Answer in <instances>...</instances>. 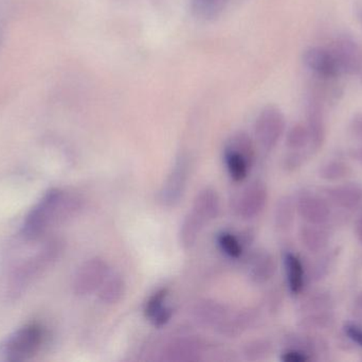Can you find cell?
<instances>
[{
  "instance_id": "30",
  "label": "cell",
  "mask_w": 362,
  "mask_h": 362,
  "mask_svg": "<svg viewBox=\"0 0 362 362\" xmlns=\"http://www.w3.org/2000/svg\"><path fill=\"white\" fill-rule=\"evenodd\" d=\"M216 242L221 252L232 259H238L242 257L244 251V244L229 232H221L217 234Z\"/></svg>"
},
{
  "instance_id": "26",
  "label": "cell",
  "mask_w": 362,
  "mask_h": 362,
  "mask_svg": "<svg viewBox=\"0 0 362 362\" xmlns=\"http://www.w3.org/2000/svg\"><path fill=\"white\" fill-rule=\"evenodd\" d=\"M296 208L295 198L291 196H283L276 202L274 212V227L278 231L286 232L293 227L295 221Z\"/></svg>"
},
{
  "instance_id": "33",
  "label": "cell",
  "mask_w": 362,
  "mask_h": 362,
  "mask_svg": "<svg viewBox=\"0 0 362 362\" xmlns=\"http://www.w3.org/2000/svg\"><path fill=\"white\" fill-rule=\"evenodd\" d=\"M223 0H192L194 12L200 16H214L219 10Z\"/></svg>"
},
{
  "instance_id": "35",
  "label": "cell",
  "mask_w": 362,
  "mask_h": 362,
  "mask_svg": "<svg viewBox=\"0 0 362 362\" xmlns=\"http://www.w3.org/2000/svg\"><path fill=\"white\" fill-rule=\"evenodd\" d=\"M283 362H310L314 361L308 353L297 349L285 348L280 357Z\"/></svg>"
},
{
  "instance_id": "24",
  "label": "cell",
  "mask_w": 362,
  "mask_h": 362,
  "mask_svg": "<svg viewBox=\"0 0 362 362\" xmlns=\"http://www.w3.org/2000/svg\"><path fill=\"white\" fill-rule=\"evenodd\" d=\"M334 298L329 290L317 289L310 295L304 297L298 306V312L301 315L310 314V312H325L333 310Z\"/></svg>"
},
{
  "instance_id": "17",
  "label": "cell",
  "mask_w": 362,
  "mask_h": 362,
  "mask_svg": "<svg viewBox=\"0 0 362 362\" xmlns=\"http://www.w3.org/2000/svg\"><path fill=\"white\" fill-rule=\"evenodd\" d=\"M168 295L167 288L158 289L146 301L144 315L154 327H165L173 317V310L167 305Z\"/></svg>"
},
{
  "instance_id": "19",
  "label": "cell",
  "mask_w": 362,
  "mask_h": 362,
  "mask_svg": "<svg viewBox=\"0 0 362 362\" xmlns=\"http://www.w3.org/2000/svg\"><path fill=\"white\" fill-rule=\"evenodd\" d=\"M285 348L297 349L308 353L313 359L325 354L329 350L327 342L319 336L313 335L308 332L291 334L285 337Z\"/></svg>"
},
{
  "instance_id": "2",
  "label": "cell",
  "mask_w": 362,
  "mask_h": 362,
  "mask_svg": "<svg viewBox=\"0 0 362 362\" xmlns=\"http://www.w3.org/2000/svg\"><path fill=\"white\" fill-rule=\"evenodd\" d=\"M63 251L64 242L62 240L50 239L35 254L19 264L11 274L8 295L13 299L18 298L35 278L61 257Z\"/></svg>"
},
{
  "instance_id": "34",
  "label": "cell",
  "mask_w": 362,
  "mask_h": 362,
  "mask_svg": "<svg viewBox=\"0 0 362 362\" xmlns=\"http://www.w3.org/2000/svg\"><path fill=\"white\" fill-rule=\"evenodd\" d=\"M310 151H291L283 159V168L288 172L297 171L305 164Z\"/></svg>"
},
{
  "instance_id": "28",
  "label": "cell",
  "mask_w": 362,
  "mask_h": 362,
  "mask_svg": "<svg viewBox=\"0 0 362 362\" xmlns=\"http://www.w3.org/2000/svg\"><path fill=\"white\" fill-rule=\"evenodd\" d=\"M352 169L346 162L341 159H333V161L327 162L320 166L318 170L319 178L327 182H337V181L344 180L350 176Z\"/></svg>"
},
{
  "instance_id": "6",
  "label": "cell",
  "mask_w": 362,
  "mask_h": 362,
  "mask_svg": "<svg viewBox=\"0 0 362 362\" xmlns=\"http://www.w3.org/2000/svg\"><path fill=\"white\" fill-rule=\"evenodd\" d=\"M268 201V189L265 183L255 180L242 189L234 200L233 210L244 220L259 216Z\"/></svg>"
},
{
  "instance_id": "29",
  "label": "cell",
  "mask_w": 362,
  "mask_h": 362,
  "mask_svg": "<svg viewBox=\"0 0 362 362\" xmlns=\"http://www.w3.org/2000/svg\"><path fill=\"white\" fill-rule=\"evenodd\" d=\"M310 132L305 123H297L287 131L286 147L289 151H310Z\"/></svg>"
},
{
  "instance_id": "1",
  "label": "cell",
  "mask_w": 362,
  "mask_h": 362,
  "mask_svg": "<svg viewBox=\"0 0 362 362\" xmlns=\"http://www.w3.org/2000/svg\"><path fill=\"white\" fill-rule=\"evenodd\" d=\"M84 201L74 191L53 188L28 213L21 227V236L27 242L40 239L49 230L78 216Z\"/></svg>"
},
{
  "instance_id": "4",
  "label": "cell",
  "mask_w": 362,
  "mask_h": 362,
  "mask_svg": "<svg viewBox=\"0 0 362 362\" xmlns=\"http://www.w3.org/2000/svg\"><path fill=\"white\" fill-rule=\"evenodd\" d=\"M110 274V265L105 259L98 256L87 259L74 273L72 281L74 293L78 297L97 293Z\"/></svg>"
},
{
  "instance_id": "10",
  "label": "cell",
  "mask_w": 362,
  "mask_h": 362,
  "mask_svg": "<svg viewBox=\"0 0 362 362\" xmlns=\"http://www.w3.org/2000/svg\"><path fill=\"white\" fill-rule=\"evenodd\" d=\"M299 216L310 225H322L331 218V206L325 198L308 191H301L295 198Z\"/></svg>"
},
{
  "instance_id": "23",
  "label": "cell",
  "mask_w": 362,
  "mask_h": 362,
  "mask_svg": "<svg viewBox=\"0 0 362 362\" xmlns=\"http://www.w3.org/2000/svg\"><path fill=\"white\" fill-rule=\"evenodd\" d=\"M99 300L105 305H116L124 298L127 293V283L119 273H110L100 287Z\"/></svg>"
},
{
  "instance_id": "22",
  "label": "cell",
  "mask_w": 362,
  "mask_h": 362,
  "mask_svg": "<svg viewBox=\"0 0 362 362\" xmlns=\"http://www.w3.org/2000/svg\"><path fill=\"white\" fill-rule=\"evenodd\" d=\"M223 162H225L230 178L236 183L246 180L249 171L253 166V164L242 153L228 146H225V149H223Z\"/></svg>"
},
{
  "instance_id": "20",
  "label": "cell",
  "mask_w": 362,
  "mask_h": 362,
  "mask_svg": "<svg viewBox=\"0 0 362 362\" xmlns=\"http://www.w3.org/2000/svg\"><path fill=\"white\" fill-rule=\"evenodd\" d=\"M285 274H286L287 287L293 295H301L305 287L306 272L301 259L293 252H286L283 257Z\"/></svg>"
},
{
  "instance_id": "31",
  "label": "cell",
  "mask_w": 362,
  "mask_h": 362,
  "mask_svg": "<svg viewBox=\"0 0 362 362\" xmlns=\"http://www.w3.org/2000/svg\"><path fill=\"white\" fill-rule=\"evenodd\" d=\"M272 352V344L269 340L259 339L248 342L244 346L243 354L248 361H259L267 358Z\"/></svg>"
},
{
  "instance_id": "40",
  "label": "cell",
  "mask_w": 362,
  "mask_h": 362,
  "mask_svg": "<svg viewBox=\"0 0 362 362\" xmlns=\"http://www.w3.org/2000/svg\"><path fill=\"white\" fill-rule=\"evenodd\" d=\"M353 157L362 166V146L353 151Z\"/></svg>"
},
{
  "instance_id": "9",
  "label": "cell",
  "mask_w": 362,
  "mask_h": 362,
  "mask_svg": "<svg viewBox=\"0 0 362 362\" xmlns=\"http://www.w3.org/2000/svg\"><path fill=\"white\" fill-rule=\"evenodd\" d=\"M306 127L310 132V152L316 153L322 148L327 138L325 103L315 91L306 99Z\"/></svg>"
},
{
  "instance_id": "5",
  "label": "cell",
  "mask_w": 362,
  "mask_h": 362,
  "mask_svg": "<svg viewBox=\"0 0 362 362\" xmlns=\"http://www.w3.org/2000/svg\"><path fill=\"white\" fill-rule=\"evenodd\" d=\"M286 129V120L280 108L267 106L264 108L255 125V135L257 144L266 151H272L282 138Z\"/></svg>"
},
{
  "instance_id": "25",
  "label": "cell",
  "mask_w": 362,
  "mask_h": 362,
  "mask_svg": "<svg viewBox=\"0 0 362 362\" xmlns=\"http://www.w3.org/2000/svg\"><path fill=\"white\" fill-rule=\"evenodd\" d=\"M335 322V314L332 310L301 315L299 320H298L297 325L300 331L316 333V332L331 329L334 327Z\"/></svg>"
},
{
  "instance_id": "32",
  "label": "cell",
  "mask_w": 362,
  "mask_h": 362,
  "mask_svg": "<svg viewBox=\"0 0 362 362\" xmlns=\"http://www.w3.org/2000/svg\"><path fill=\"white\" fill-rule=\"evenodd\" d=\"M335 261V251L329 253V254L323 255L320 259H317L316 263L310 268V276H308V280L310 282H320L331 271V268L333 267L334 261Z\"/></svg>"
},
{
  "instance_id": "11",
  "label": "cell",
  "mask_w": 362,
  "mask_h": 362,
  "mask_svg": "<svg viewBox=\"0 0 362 362\" xmlns=\"http://www.w3.org/2000/svg\"><path fill=\"white\" fill-rule=\"evenodd\" d=\"M341 74L357 76L362 72V48L350 36H339L332 45Z\"/></svg>"
},
{
  "instance_id": "7",
  "label": "cell",
  "mask_w": 362,
  "mask_h": 362,
  "mask_svg": "<svg viewBox=\"0 0 362 362\" xmlns=\"http://www.w3.org/2000/svg\"><path fill=\"white\" fill-rule=\"evenodd\" d=\"M189 157L180 154L160 191V202L167 208L176 206L180 203L187 188L189 174Z\"/></svg>"
},
{
  "instance_id": "8",
  "label": "cell",
  "mask_w": 362,
  "mask_h": 362,
  "mask_svg": "<svg viewBox=\"0 0 362 362\" xmlns=\"http://www.w3.org/2000/svg\"><path fill=\"white\" fill-rule=\"evenodd\" d=\"M304 66L322 81H335L341 77L339 66L331 48L310 47L302 55Z\"/></svg>"
},
{
  "instance_id": "42",
  "label": "cell",
  "mask_w": 362,
  "mask_h": 362,
  "mask_svg": "<svg viewBox=\"0 0 362 362\" xmlns=\"http://www.w3.org/2000/svg\"><path fill=\"white\" fill-rule=\"evenodd\" d=\"M359 80H361V84H362V72L361 74L358 76Z\"/></svg>"
},
{
  "instance_id": "21",
  "label": "cell",
  "mask_w": 362,
  "mask_h": 362,
  "mask_svg": "<svg viewBox=\"0 0 362 362\" xmlns=\"http://www.w3.org/2000/svg\"><path fill=\"white\" fill-rule=\"evenodd\" d=\"M299 239L302 246L313 254L325 252L329 244V234L321 225H302L299 231Z\"/></svg>"
},
{
  "instance_id": "39",
  "label": "cell",
  "mask_w": 362,
  "mask_h": 362,
  "mask_svg": "<svg viewBox=\"0 0 362 362\" xmlns=\"http://www.w3.org/2000/svg\"><path fill=\"white\" fill-rule=\"evenodd\" d=\"M355 233H356L357 238L362 244V216L357 219L356 225H355Z\"/></svg>"
},
{
  "instance_id": "12",
  "label": "cell",
  "mask_w": 362,
  "mask_h": 362,
  "mask_svg": "<svg viewBox=\"0 0 362 362\" xmlns=\"http://www.w3.org/2000/svg\"><path fill=\"white\" fill-rule=\"evenodd\" d=\"M204 344L197 338L180 337L170 341L163 349V361L169 362H195L200 361Z\"/></svg>"
},
{
  "instance_id": "14",
  "label": "cell",
  "mask_w": 362,
  "mask_h": 362,
  "mask_svg": "<svg viewBox=\"0 0 362 362\" xmlns=\"http://www.w3.org/2000/svg\"><path fill=\"white\" fill-rule=\"evenodd\" d=\"M276 272L274 255L265 249H257L247 261L249 280L255 285H263L272 280Z\"/></svg>"
},
{
  "instance_id": "18",
  "label": "cell",
  "mask_w": 362,
  "mask_h": 362,
  "mask_svg": "<svg viewBox=\"0 0 362 362\" xmlns=\"http://www.w3.org/2000/svg\"><path fill=\"white\" fill-rule=\"evenodd\" d=\"M221 198L212 187H204L194 199L192 213L204 223L215 220L221 214Z\"/></svg>"
},
{
  "instance_id": "36",
  "label": "cell",
  "mask_w": 362,
  "mask_h": 362,
  "mask_svg": "<svg viewBox=\"0 0 362 362\" xmlns=\"http://www.w3.org/2000/svg\"><path fill=\"white\" fill-rule=\"evenodd\" d=\"M344 336L353 344L362 348V327L358 323L346 322L344 325Z\"/></svg>"
},
{
  "instance_id": "38",
  "label": "cell",
  "mask_w": 362,
  "mask_h": 362,
  "mask_svg": "<svg viewBox=\"0 0 362 362\" xmlns=\"http://www.w3.org/2000/svg\"><path fill=\"white\" fill-rule=\"evenodd\" d=\"M354 310L358 316L362 317V291L354 300Z\"/></svg>"
},
{
  "instance_id": "16",
  "label": "cell",
  "mask_w": 362,
  "mask_h": 362,
  "mask_svg": "<svg viewBox=\"0 0 362 362\" xmlns=\"http://www.w3.org/2000/svg\"><path fill=\"white\" fill-rule=\"evenodd\" d=\"M323 195L329 203L341 210H355L362 202V188L356 184L327 187L323 191Z\"/></svg>"
},
{
  "instance_id": "41",
  "label": "cell",
  "mask_w": 362,
  "mask_h": 362,
  "mask_svg": "<svg viewBox=\"0 0 362 362\" xmlns=\"http://www.w3.org/2000/svg\"><path fill=\"white\" fill-rule=\"evenodd\" d=\"M356 16L362 27V6H356Z\"/></svg>"
},
{
  "instance_id": "37",
  "label": "cell",
  "mask_w": 362,
  "mask_h": 362,
  "mask_svg": "<svg viewBox=\"0 0 362 362\" xmlns=\"http://www.w3.org/2000/svg\"><path fill=\"white\" fill-rule=\"evenodd\" d=\"M349 132L354 140L362 142V113L352 117L349 125Z\"/></svg>"
},
{
  "instance_id": "3",
  "label": "cell",
  "mask_w": 362,
  "mask_h": 362,
  "mask_svg": "<svg viewBox=\"0 0 362 362\" xmlns=\"http://www.w3.org/2000/svg\"><path fill=\"white\" fill-rule=\"evenodd\" d=\"M46 329L29 323L13 332L0 342V362H21L33 358L47 341Z\"/></svg>"
},
{
  "instance_id": "15",
  "label": "cell",
  "mask_w": 362,
  "mask_h": 362,
  "mask_svg": "<svg viewBox=\"0 0 362 362\" xmlns=\"http://www.w3.org/2000/svg\"><path fill=\"white\" fill-rule=\"evenodd\" d=\"M259 320V312L253 308L238 310V312H230L225 321L216 327L219 335L228 338H236L242 335L245 332L255 327Z\"/></svg>"
},
{
  "instance_id": "27",
  "label": "cell",
  "mask_w": 362,
  "mask_h": 362,
  "mask_svg": "<svg viewBox=\"0 0 362 362\" xmlns=\"http://www.w3.org/2000/svg\"><path fill=\"white\" fill-rule=\"evenodd\" d=\"M206 223L200 220L194 213H189L187 216L183 218L180 225V244L185 250L193 248L199 237L200 232L204 229Z\"/></svg>"
},
{
  "instance_id": "13",
  "label": "cell",
  "mask_w": 362,
  "mask_h": 362,
  "mask_svg": "<svg viewBox=\"0 0 362 362\" xmlns=\"http://www.w3.org/2000/svg\"><path fill=\"white\" fill-rule=\"evenodd\" d=\"M226 304L212 299L198 301L192 310V317L196 324L206 329H216L230 315Z\"/></svg>"
}]
</instances>
